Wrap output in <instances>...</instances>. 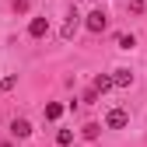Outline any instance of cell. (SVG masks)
<instances>
[{"instance_id":"obj_7","label":"cell","mask_w":147,"mask_h":147,"mask_svg":"<svg viewBox=\"0 0 147 147\" xmlns=\"http://www.w3.org/2000/svg\"><path fill=\"white\" fill-rule=\"evenodd\" d=\"M112 81H116V88H130V84H133V74L123 67V70H116V74H112Z\"/></svg>"},{"instance_id":"obj_9","label":"cell","mask_w":147,"mask_h":147,"mask_svg":"<svg viewBox=\"0 0 147 147\" xmlns=\"http://www.w3.org/2000/svg\"><path fill=\"white\" fill-rule=\"evenodd\" d=\"M98 133H102V126H98V123H88L84 130H81V137H84V140H98Z\"/></svg>"},{"instance_id":"obj_5","label":"cell","mask_w":147,"mask_h":147,"mask_svg":"<svg viewBox=\"0 0 147 147\" xmlns=\"http://www.w3.org/2000/svg\"><path fill=\"white\" fill-rule=\"evenodd\" d=\"M11 137H14V140L32 137V123H28V119H14V123H11Z\"/></svg>"},{"instance_id":"obj_1","label":"cell","mask_w":147,"mask_h":147,"mask_svg":"<svg viewBox=\"0 0 147 147\" xmlns=\"http://www.w3.org/2000/svg\"><path fill=\"white\" fill-rule=\"evenodd\" d=\"M105 25H109V18H105V11H102V7H95V11L84 18V28H88L91 35H102V32H105Z\"/></svg>"},{"instance_id":"obj_2","label":"cell","mask_w":147,"mask_h":147,"mask_svg":"<svg viewBox=\"0 0 147 147\" xmlns=\"http://www.w3.org/2000/svg\"><path fill=\"white\" fill-rule=\"evenodd\" d=\"M105 126H109V130H123V126H130V112H126V109H112V112L105 116Z\"/></svg>"},{"instance_id":"obj_4","label":"cell","mask_w":147,"mask_h":147,"mask_svg":"<svg viewBox=\"0 0 147 147\" xmlns=\"http://www.w3.org/2000/svg\"><path fill=\"white\" fill-rule=\"evenodd\" d=\"M77 25H81V14H77V11H70V14H67V21H63V28H60V35H63V39H74Z\"/></svg>"},{"instance_id":"obj_6","label":"cell","mask_w":147,"mask_h":147,"mask_svg":"<svg viewBox=\"0 0 147 147\" xmlns=\"http://www.w3.org/2000/svg\"><path fill=\"white\" fill-rule=\"evenodd\" d=\"M91 88H95L98 95H105V91H112V88H116V81L109 77V74H98V77H95V84H91Z\"/></svg>"},{"instance_id":"obj_8","label":"cell","mask_w":147,"mask_h":147,"mask_svg":"<svg viewBox=\"0 0 147 147\" xmlns=\"http://www.w3.org/2000/svg\"><path fill=\"white\" fill-rule=\"evenodd\" d=\"M60 116H63V105H60V102H49V105H46V119H53V123H56Z\"/></svg>"},{"instance_id":"obj_13","label":"cell","mask_w":147,"mask_h":147,"mask_svg":"<svg viewBox=\"0 0 147 147\" xmlns=\"http://www.w3.org/2000/svg\"><path fill=\"white\" fill-rule=\"evenodd\" d=\"M81 102H88V105H95V102H98V91H95V88H88L84 95H81Z\"/></svg>"},{"instance_id":"obj_11","label":"cell","mask_w":147,"mask_h":147,"mask_svg":"<svg viewBox=\"0 0 147 147\" xmlns=\"http://www.w3.org/2000/svg\"><path fill=\"white\" fill-rule=\"evenodd\" d=\"M14 88H18V77H14V74H7V77L0 81V91H14Z\"/></svg>"},{"instance_id":"obj_3","label":"cell","mask_w":147,"mask_h":147,"mask_svg":"<svg viewBox=\"0 0 147 147\" xmlns=\"http://www.w3.org/2000/svg\"><path fill=\"white\" fill-rule=\"evenodd\" d=\"M28 35H32V39L49 35V18H32V21H28Z\"/></svg>"},{"instance_id":"obj_14","label":"cell","mask_w":147,"mask_h":147,"mask_svg":"<svg viewBox=\"0 0 147 147\" xmlns=\"http://www.w3.org/2000/svg\"><path fill=\"white\" fill-rule=\"evenodd\" d=\"M28 11V0H14V14H25Z\"/></svg>"},{"instance_id":"obj_15","label":"cell","mask_w":147,"mask_h":147,"mask_svg":"<svg viewBox=\"0 0 147 147\" xmlns=\"http://www.w3.org/2000/svg\"><path fill=\"white\" fill-rule=\"evenodd\" d=\"M0 147H11V144H7V140H0Z\"/></svg>"},{"instance_id":"obj_10","label":"cell","mask_w":147,"mask_h":147,"mask_svg":"<svg viewBox=\"0 0 147 147\" xmlns=\"http://www.w3.org/2000/svg\"><path fill=\"white\" fill-rule=\"evenodd\" d=\"M116 42H119V49H133V46H137V39H133V35H126V32L119 35Z\"/></svg>"},{"instance_id":"obj_12","label":"cell","mask_w":147,"mask_h":147,"mask_svg":"<svg viewBox=\"0 0 147 147\" xmlns=\"http://www.w3.org/2000/svg\"><path fill=\"white\" fill-rule=\"evenodd\" d=\"M70 140H74L70 130H60V133H56V144H60V147H70Z\"/></svg>"}]
</instances>
